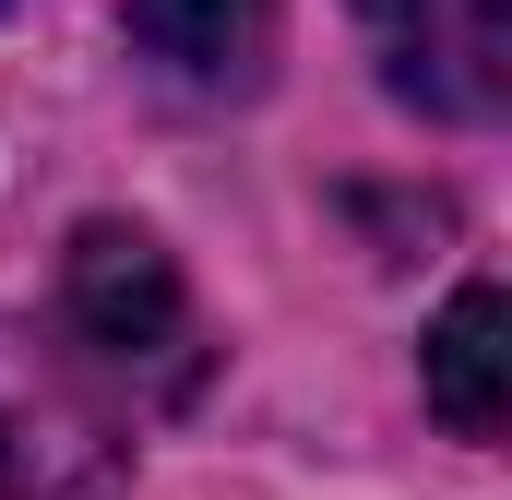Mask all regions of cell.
Returning <instances> with one entry per match:
<instances>
[{
  "label": "cell",
  "instance_id": "3957f363",
  "mask_svg": "<svg viewBox=\"0 0 512 500\" xmlns=\"http://www.w3.org/2000/svg\"><path fill=\"white\" fill-rule=\"evenodd\" d=\"M0 500H120V441L24 322H0Z\"/></svg>",
  "mask_w": 512,
  "mask_h": 500
},
{
  "label": "cell",
  "instance_id": "7a4b0ae2",
  "mask_svg": "<svg viewBox=\"0 0 512 500\" xmlns=\"http://www.w3.org/2000/svg\"><path fill=\"white\" fill-rule=\"evenodd\" d=\"M370 60L405 108L489 131L512 108V0H358Z\"/></svg>",
  "mask_w": 512,
  "mask_h": 500
},
{
  "label": "cell",
  "instance_id": "277c9868",
  "mask_svg": "<svg viewBox=\"0 0 512 500\" xmlns=\"http://www.w3.org/2000/svg\"><path fill=\"white\" fill-rule=\"evenodd\" d=\"M131 48L191 84V96H227V84H262L274 60V0H120Z\"/></svg>",
  "mask_w": 512,
  "mask_h": 500
},
{
  "label": "cell",
  "instance_id": "6da1fadb",
  "mask_svg": "<svg viewBox=\"0 0 512 500\" xmlns=\"http://www.w3.org/2000/svg\"><path fill=\"white\" fill-rule=\"evenodd\" d=\"M60 334L120 405H191L203 393V310H191V286H179L155 227H120V215L72 227V250H60Z\"/></svg>",
  "mask_w": 512,
  "mask_h": 500
},
{
  "label": "cell",
  "instance_id": "5b68a950",
  "mask_svg": "<svg viewBox=\"0 0 512 500\" xmlns=\"http://www.w3.org/2000/svg\"><path fill=\"white\" fill-rule=\"evenodd\" d=\"M501 334H512L501 286H465V298L429 322V358H417V370H429V417H441L453 441H501L512 429V346Z\"/></svg>",
  "mask_w": 512,
  "mask_h": 500
}]
</instances>
